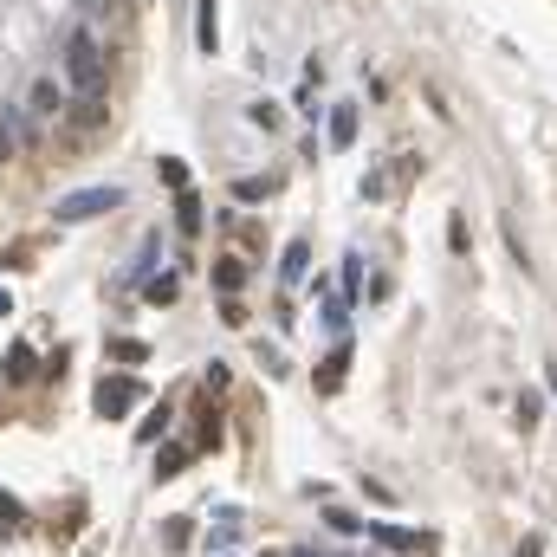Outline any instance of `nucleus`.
<instances>
[{
    "mask_svg": "<svg viewBox=\"0 0 557 557\" xmlns=\"http://www.w3.org/2000/svg\"><path fill=\"white\" fill-rule=\"evenodd\" d=\"M65 72H72V85L85 91V98H98V91H104V52H98V33H85V26H72V33H65Z\"/></svg>",
    "mask_w": 557,
    "mask_h": 557,
    "instance_id": "1",
    "label": "nucleus"
},
{
    "mask_svg": "<svg viewBox=\"0 0 557 557\" xmlns=\"http://www.w3.org/2000/svg\"><path fill=\"white\" fill-rule=\"evenodd\" d=\"M137 402H143V383H137V376H111V383H98V415H104V421H124Z\"/></svg>",
    "mask_w": 557,
    "mask_h": 557,
    "instance_id": "2",
    "label": "nucleus"
},
{
    "mask_svg": "<svg viewBox=\"0 0 557 557\" xmlns=\"http://www.w3.org/2000/svg\"><path fill=\"white\" fill-rule=\"evenodd\" d=\"M124 201V188H85V195L59 201V221H85V214H111Z\"/></svg>",
    "mask_w": 557,
    "mask_h": 557,
    "instance_id": "3",
    "label": "nucleus"
},
{
    "mask_svg": "<svg viewBox=\"0 0 557 557\" xmlns=\"http://www.w3.org/2000/svg\"><path fill=\"white\" fill-rule=\"evenodd\" d=\"M26 104H33L39 117H59V111H65V85H59V78H46V72H39L33 85H26Z\"/></svg>",
    "mask_w": 557,
    "mask_h": 557,
    "instance_id": "4",
    "label": "nucleus"
},
{
    "mask_svg": "<svg viewBox=\"0 0 557 557\" xmlns=\"http://www.w3.org/2000/svg\"><path fill=\"white\" fill-rule=\"evenodd\" d=\"M376 545L383 551H434L441 538L434 532H402V525H376Z\"/></svg>",
    "mask_w": 557,
    "mask_h": 557,
    "instance_id": "5",
    "label": "nucleus"
},
{
    "mask_svg": "<svg viewBox=\"0 0 557 557\" xmlns=\"http://www.w3.org/2000/svg\"><path fill=\"white\" fill-rule=\"evenodd\" d=\"M344 376H350V350H331V357L318 363V376H311V389H318V396H337Z\"/></svg>",
    "mask_w": 557,
    "mask_h": 557,
    "instance_id": "6",
    "label": "nucleus"
},
{
    "mask_svg": "<svg viewBox=\"0 0 557 557\" xmlns=\"http://www.w3.org/2000/svg\"><path fill=\"white\" fill-rule=\"evenodd\" d=\"M0 376H7V383H26V376H33V344H13V350H7V370H0Z\"/></svg>",
    "mask_w": 557,
    "mask_h": 557,
    "instance_id": "7",
    "label": "nucleus"
},
{
    "mask_svg": "<svg viewBox=\"0 0 557 557\" xmlns=\"http://www.w3.org/2000/svg\"><path fill=\"white\" fill-rule=\"evenodd\" d=\"M182 467H188V447H162V460H156V480H175Z\"/></svg>",
    "mask_w": 557,
    "mask_h": 557,
    "instance_id": "8",
    "label": "nucleus"
},
{
    "mask_svg": "<svg viewBox=\"0 0 557 557\" xmlns=\"http://www.w3.org/2000/svg\"><path fill=\"white\" fill-rule=\"evenodd\" d=\"M240 279H247V266H240V260H221V266H214V285H221V292H240Z\"/></svg>",
    "mask_w": 557,
    "mask_h": 557,
    "instance_id": "9",
    "label": "nucleus"
},
{
    "mask_svg": "<svg viewBox=\"0 0 557 557\" xmlns=\"http://www.w3.org/2000/svg\"><path fill=\"white\" fill-rule=\"evenodd\" d=\"M111 357H117V363H143V357H149V344H137V337H117Z\"/></svg>",
    "mask_w": 557,
    "mask_h": 557,
    "instance_id": "10",
    "label": "nucleus"
},
{
    "mask_svg": "<svg viewBox=\"0 0 557 557\" xmlns=\"http://www.w3.org/2000/svg\"><path fill=\"white\" fill-rule=\"evenodd\" d=\"M331 137H337V143H350V137H357V117L337 111V117H331Z\"/></svg>",
    "mask_w": 557,
    "mask_h": 557,
    "instance_id": "11",
    "label": "nucleus"
},
{
    "mask_svg": "<svg viewBox=\"0 0 557 557\" xmlns=\"http://www.w3.org/2000/svg\"><path fill=\"white\" fill-rule=\"evenodd\" d=\"M305 266H311V253H305V247H292V253H285V279H298Z\"/></svg>",
    "mask_w": 557,
    "mask_h": 557,
    "instance_id": "12",
    "label": "nucleus"
},
{
    "mask_svg": "<svg viewBox=\"0 0 557 557\" xmlns=\"http://www.w3.org/2000/svg\"><path fill=\"white\" fill-rule=\"evenodd\" d=\"M149 305H175V279H156V285H149Z\"/></svg>",
    "mask_w": 557,
    "mask_h": 557,
    "instance_id": "13",
    "label": "nucleus"
},
{
    "mask_svg": "<svg viewBox=\"0 0 557 557\" xmlns=\"http://www.w3.org/2000/svg\"><path fill=\"white\" fill-rule=\"evenodd\" d=\"M7 156H13V124L0 117V162H7Z\"/></svg>",
    "mask_w": 557,
    "mask_h": 557,
    "instance_id": "14",
    "label": "nucleus"
},
{
    "mask_svg": "<svg viewBox=\"0 0 557 557\" xmlns=\"http://www.w3.org/2000/svg\"><path fill=\"white\" fill-rule=\"evenodd\" d=\"M519 557H545V538L532 532V538H525V545H519Z\"/></svg>",
    "mask_w": 557,
    "mask_h": 557,
    "instance_id": "15",
    "label": "nucleus"
},
{
    "mask_svg": "<svg viewBox=\"0 0 557 557\" xmlns=\"http://www.w3.org/2000/svg\"><path fill=\"white\" fill-rule=\"evenodd\" d=\"M7 311H13V298H7V292H0V318H7Z\"/></svg>",
    "mask_w": 557,
    "mask_h": 557,
    "instance_id": "16",
    "label": "nucleus"
},
{
    "mask_svg": "<svg viewBox=\"0 0 557 557\" xmlns=\"http://www.w3.org/2000/svg\"><path fill=\"white\" fill-rule=\"evenodd\" d=\"M0 512H20V506H13V499H7V493H0Z\"/></svg>",
    "mask_w": 557,
    "mask_h": 557,
    "instance_id": "17",
    "label": "nucleus"
},
{
    "mask_svg": "<svg viewBox=\"0 0 557 557\" xmlns=\"http://www.w3.org/2000/svg\"><path fill=\"white\" fill-rule=\"evenodd\" d=\"M266 557H279V551H266Z\"/></svg>",
    "mask_w": 557,
    "mask_h": 557,
    "instance_id": "18",
    "label": "nucleus"
}]
</instances>
